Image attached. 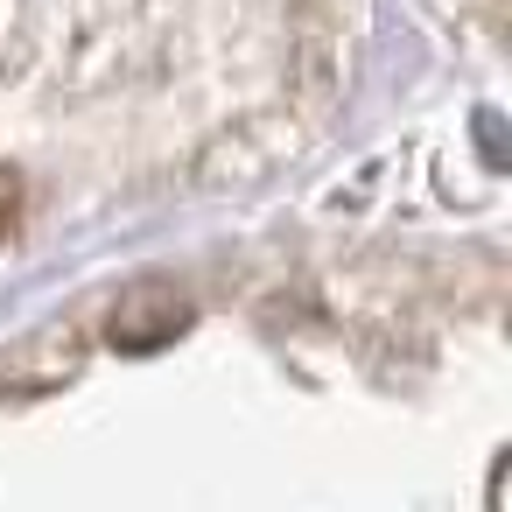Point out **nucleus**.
<instances>
[{
	"instance_id": "f257e3e1",
	"label": "nucleus",
	"mask_w": 512,
	"mask_h": 512,
	"mask_svg": "<svg viewBox=\"0 0 512 512\" xmlns=\"http://www.w3.org/2000/svg\"><path fill=\"white\" fill-rule=\"evenodd\" d=\"M183 330H190V302H183L176 288H162V281L127 288V295L113 302V316H106L113 351H162V344H176Z\"/></svg>"
},
{
	"instance_id": "f03ea898",
	"label": "nucleus",
	"mask_w": 512,
	"mask_h": 512,
	"mask_svg": "<svg viewBox=\"0 0 512 512\" xmlns=\"http://www.w3.org/2000/svg\"><path fill=\"white\" fill-rule=\"evenodd\" d=\"M15 218H22V190H15V176L0 169V239L15 232Z\"/></svg>"
}]
</instances>
